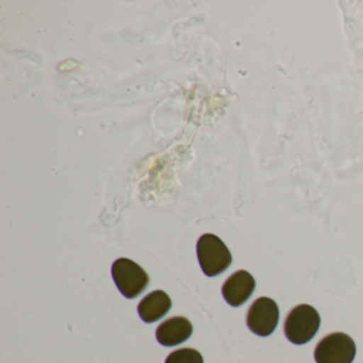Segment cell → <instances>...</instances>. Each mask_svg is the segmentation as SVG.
Returning <instances> with one entry per match:
<instances>
[{
    "instance_id": "3957f363",
    "label": "cell",
    "mask_w": 363,
    "mask_h": 363,
    "mask_svg": "<svg viewBox=\"0 0 363 363\" xmlns=\"http://www.w3.org/2000/svg\"><path fill=\"white\" fill-rule=\"evenodd\" d=\"M112 277L120 292L127 298L139 296L147 288L150 277L135 261L120 258L112 265Z\"/></svg>"
},
{
    "instance_id": "ba28073f",
    "label": "cell",
    "mask_w": 363,
    "mask_h": 363,
    "mask_svg": "<svg viewBox=\"0 0 363 363\" xmlns=\"http://www.w3.org/2000/svg\"><path fill=\"white\" fill-rule=\"evenodd\" d=\"M172 301L164 291L157 290L142 299L138 306V312L145 323L160 320L171 310Z\"/></svg>"
},
{
    "instance_id": "277c9868",
    "label": "cell",
    "mask_w": 363,
    "mask_h": 363,
    "mask_svg": "<svg viewBox=\"0 0 363 363\" xmlns=\"http://www.w3.org/2000/svg\"><path fill=\"white\" fill-rule=\"evenodd\" d=\"M356 356V344L350 335L335 333L320 340L314 350L316 363H352Z\"/></svg>"
},
{
    "instance_id": "52a82bcc",
    "label": "cell",
    "mask_w": 363,
    "mask_h": 363,
    "mask_svg": "<svg viewBox=\"0 0 363 363\" xmlns=\"http://www.w3.org/2000/svg\"><path fill=\"white\" fill-rule=\"evenodd\" d=\"M193 326L188 318L175 316L159 325L157 340L163 346H176L184 343L192 335Z\"/></svg>"
},
{
    "instance_id": "8992f818",
    "label": "cell",
    "mask_w": 363,
    "mask_h": 363,
    "mask_svg": "<svg viewBox=\"0 0 363 363\" xmlns=\"http://www.w3.org/2000/svg\"><path fill=\"white\" fill-rule=\"evenodd\" d=\"M256 288V280L247 271L235 272L225 281L222 294L225 301L233 306L239 307L248 301Z\"/></svg>"
},
{
    "instance_id": "7a4b0ae2",
    "label": "cell",
    "mask_w": 363,
    "mask_h": 363,
    "mask_svg": "<svg viewBox=\"0 0 363 363\" xmlns=\"http://www.w3.org/2000/svg\"><path fill=\"white\" fill-rule=\"evenodd\" d=\"M197 257L205 275L214 277L226 271L233 257L224 242L212 233L201 235L197 242Z\"/></svg>"
},
{
    "instance_id": "5b68a950",
    "label": "cell",
    "mask_w": 363,
    "mask_h": 363,
    "mask_svg": "<svg viewBox=\"0 0 363 363\" xmlns=\"http://www.w3.org/2000/svg\"><path fill=\"white\" fill-rule=\"evenodd\" d=\"M279 320V308L275 301L269 297L256 299L248 310V328L260 337H267L275 331Z\"/></svg>"
},
{
    "instance_id": "6da1fadb",
    "label": "cell",
    "mask_w": 363,
    "mask_h": 363,
    "mask_svg": "<svg viewBox=\"0 0 363 363\" xmlns=\"http://www.w3.org/2000/svg\"><path fill=\"white\" fill-rule=\"evenodd\" d=\"M320 318L312 306L303 303L291 310L284 322L286 339L296 345H303L313 339L320 328Z\"/></svg>"
},
{
    "instance_id": "9c48e42d",
    "label": "cell",
    "mask_w": 363,
    "mask_h": 363,
    "mask_svg": "<svg viewBox=\"0 0 363 363\" xmlns=\"http://www.w3.org/2000/svg\"><path fill=\"white\" fill-rule=\"evenodd\" d=\"M165 363H203V359L194 348H179L169 354Z\"/></svg>"
}]
</instances>
